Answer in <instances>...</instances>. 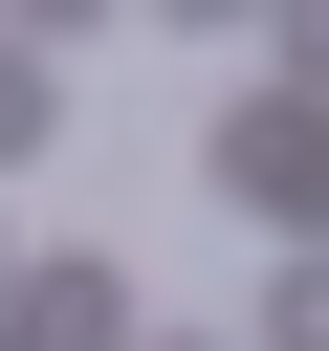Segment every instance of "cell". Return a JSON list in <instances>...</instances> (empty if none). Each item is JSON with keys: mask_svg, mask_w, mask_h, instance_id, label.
<instances>
[{"mask_svg": "<svg viewBox=\"0 0 329 351\" xmlns=\"http://www.w3.org/2000/svg\"><path fill=\"white\" fill-rule=\"evenodd\" d=\"M219 176H241V219H285V263L329 241V110H307V88H263V110L219 132Z\"/></svg>", "mask_w": 329, "mask_h": 351, "instance_id": "1", "label": "cell"}, {"mask_svg": "<svg viewBox=\"0 0 329 351\" xmlns=\"http://www.w3.org/2000/svg\"><path fill=\"white\" fill-rule=\"evenodd\" d=\"M110 329H132V263H88V241L0 285V351H110Z\"/></svg>", "mask_w": 329, "mask_h": 351, "instance_id": "2", "label": "cell"}, {"mask_svg": "<svg viewBox=\"0 0 329 351\" xmlns=\"http://www.w3.org/2000/svg\"><path fill=\"white\" fill-rule=\"evenodd\" d=\"M44 110H66V66H44V44H0V176L44 154Z\"/></svg>", "mask_w": 329, "mask_h": 351, "instance_id": "3", "label": "cell"}]
</instances>
